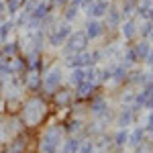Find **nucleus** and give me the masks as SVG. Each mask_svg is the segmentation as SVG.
<instances>
[{"instance_id":"46","label":"nucleus","mask_w":153,"mask_h":153,"mask_svg":"<svg viewBox=\"0 0 153 153\" xmlns=\"http://www.w3.org/2000/svg\"><path fill=\"white\" fill-rule=\"evenodd\" d=\"M0 49H2V41H0Z\"/></svg>"},{"instance_id":"43","label":"nucleus","mask_w":153,"mask_h":153,"mask_svg":"<svg viewBox=\"0 0 153 153\" xmlns=\"http://www.w3.org/2000/svg\"><path fill=\"white\" fill-rule=\"evenodd\" d=\"M2 102H4V98H2V92H0V106H2Z\"/></svg>"},{"instance_id":"9","label":"nucleus","mask_w":153,"mask_h":153,"mask_svg":"<svg viewBox=\"0 0 153 153\" xmlns=\"http://www.w3.org/2000/svg\"><path fill=\"white\" fill-rule=\"evenodd\" d=\"M104 29H106V27L100 23L98 19H88V23H86V29H84V33L88 35V39H90V41H94V39H98V37H102Z\"/></svg>"},{"instance_id":"31","label":"nucleus","mask_w":153,"mask_h":153,"mask_svg":"<svg viewBox=\"0 0 153 153\" xmlns=\"http://www.w3.org/2000/svg\"><path fill=\"white\" fill-rule=\"evenodd\" d=\"M76 16H78V6H71L68 4V8L63 12V19H65V23H71V21H76Z\"/></svg>"},{"instance_id":"33","label":"nucleus","mask_w":153,"mask_h":153,"mask_svg":"<svg viewBox=\"0 0 153 153\" xmlns=\"http://www.w3.org/2000/svg\"><path fill=\"white\" fill-rule=\"evenodd\" d=\"M139 33H141V37H149L153 33V21H145V23L139 27Z\"/></svg>"},{"instance_id":"24","label":"nucleus","mask_w":153,"mask_h":153,"mask_svg":"<svg viewBox=\"0 0 153 153\" xmlns=\"http://www.w3.org/2000/svg\"><path fill=\"white\" fill-rule=\"evenodd\" d=\"M86 80V68H74L70 74V78H68V82L71 86H78V84H82Z\"/></svg>"},{"instance_id":"6","label":"nucleus","mask_w":153,"mask_h":153,"mask_svg":"<svg viewBox=\"0 0 153 153\" xmlns=\"http://www.w3.org/2000/svg\"><path fill=\"white\" fill-rule=\"evenodd\" d=\"M65 63L70 65L71 70L74 68H90V65H96L94 59H92V53L88 51H80V53H71L65 57Z\"/></svg>"},{"instance_id":"28","label":"nucleus","mask_w":153,"mask_h":153,"mask_svg":"<svg viewBox=\"0 0 153 153\" xmlns=\"http://www.w3.org/2000/svg\"><path fill=\"white\" fill-rule=\"evenodd\" d=\"M94 145H96V151H98V149H108V147L112 145V137H108V135L102 133V135L94 141Z\"/></svg>"},{"instance_id":"27","label":"nucleus","mask_w":153,"mask_h":153,"mask_svg":"<svg viewBox=\"0 0 153 153\" xmlns=\"http://www.w3.org/2000/svg\"><path fill=\"white\" fill-rule=\"evenodd\" d=\"M4 4H6V14H10L12 19L21 10V0H4Z\"/></svg>"},{"instance_id":"32","label":"nucleus","mask_w":153,"mask_h":153,"mask_svg":"<svg viewBox=\"0 0 153 153\" xmlns=\"http://www.w3.org/2000/svg\"><path fill=\"white\" fill-rule=\"evenodd\" d=\"M108 80H112V68L98 70V82H108Z\"/></svg>"},{"instance_id":"40","label":"nucleus","mask_w":153,"mask_h":153,"mask_svg":"<svg viewBox=\"0 0 153 153\" xmlns=\"http://www.w3.org/2000/svg\"><path fill=\"white\" fill-rule=\"evenodd\" d=\"M143 108H147V110H153V94L147 98V102H145V106Z\"/></svg>"},{"instance_id":"23","label":"nucleus","mask_w":153,"mask_h":153,"mask_svg":"<svg viewBox=\"0 0 153 153\" xmlns=\"http://www.w3.org/2000/svg\"><path fill=\"white\" fill-rule=\"evenodd\" d=\"M133 49H135V53H137V59H139V61H145L147 53H149V49H151V43L143 39V41H139V43H135Z\"/></svg>"},{"instance_id":"8","label":"nucleus","mask_w":153,"mask_h":153,"mask_svg":"<svg viewBox=\"0 0 153 153\" xmlns=\"http://www.w3.org/2000/svg\"><path fill=\"white\" fill-rule=\"evenodd\" d=\"M133 120H135V110H133V106H123L120 112L117 114L118 129H129L131 125H133Z\"/></svg>"},{"instance_id":"37","label":"nucleus","mask_w":153,"mask_h":153,"mask_svg":"<svg viewBox=\"0 0 153 153\" xmlns=\"http://www.w3.org/2000/svg\"><path fill=\"white\" fill-rule=\"evenodd\" d=\"M94 2H96V0H82V4H80V8H82L84 12H88V10H90V6H92Z\"/></svg>"},{"instance_id":"3","label":"nucleus","mask_w":153,"mask_h":153,"mask_svg":"<svg viewBox=\"0 0 153 153\" xmlns=\"http://www.w3.org/2000/svg\"><path fill=\"white\" fill-rule=\"evenodd\" d=\"M90 43L88 35L84 31H71V35L68 37V41L61 45V53L63 55H71V53H80V51H86Z\"/></svg>"},{"instance_id":"10","label":"nucleus","mask_w":153,"mask_h":153,"mask_svg":"<svg viewBox=\"0 0 153 153\" xmlns=\"http://www.w3.org/2000/svg\"><path fill=\"white\" fill-rule=\"evenodd\" d=\"M55 8V4L51 2V0H39V4H37V8L31 12V19H35V21H43L47 14H51Z\"/></svg>"},{"instance_id":"29","label":"nucleus","mask_w":153,"mask_h":153,"mask_svg":"<svg viewBox=\"0 0 153 153\" xmlns=\"http://www.w3.org/2000/svg\"><path fill=\"white\" fill-rule=\"evenodd\" d=\"M139 59H137V53H135V49L131 47V49H127V53H125V59H123V65L125 68H131V65H135Z\"/></svg>"},{"instance_id":"1","label":"nucleus","mask_w":153,"mask_h":153,"mask_svg":"<svg viewBox=\"0 0 153 153\" xmlns=\"http://www.w3.org/2000/svg\"><path fill=\"white\" fill-rule=\"evenodd\" d=\"M45 112H47V106L43 102V98H39V96H31L23 104V118L29 127L39 125L45 117Z\"/></svg>"},{"instance_id":"26","label":"nucleus","mask_w":153,"mask_h":153,"mask_svg":"<svg viewBox=\"0 0 153 153\" xmlns=\"http://www.w3.org/2000/svg\"><path fill=\"white\" fill-rule=\"evenodd\" d=\"M137 0H125L123 2V6H120V14H123V19H129L131 14L135 12V8H137Z\"/></svg>"},{"instance_id":"14","label":"nucleus","mask_w":153,"mask_h":153,"mask_svg":"<svg viewBox=\"0 0 153 153\" xmlns=\"http://www.w3.org/2000/svg\"><path fill=\"white\" fill-rule=\"evenodd\" d=\"M21 55V45L19 41H4L2 43V49H0V57H16Z\"/></svg>"},{"instance_id":"39","label":"nucleus","mask_w":153,"mask_h":153,"mask_svg":"<svg viewBox=\"0 0 153 153\" xmlns=\"http://www.w3.org/2000/svg\"><path fill=\"white\" fill-rule=\"evenodd\" d=\"M135 153H151V151H149V147L143 143V145H139V147H135Z\"/></svg>"},{"instance_id":"36","label":"nucleus","mask_w":153,"mask_h":153,"mask_svg":"<svg viewBox=\"0 0 153 153\" xmlns=\"http://www.w3.org/2000/svg\"><path fill=\"white\" fill-rule=\"evenodd\" d=\"M145 133H149L153 137V110H149V114H147V127H145Z\"/></svg>"},{"instance_id":"19","label":"nucleus","mask_w":153,"mask_h":153,"mask_svg":"<svg viewBox=\"0 0 153 153\" xmlns=\"http://www.w3.org/2000/svg\"><path fill=\"white\" fill-rule=\"evenodd\" d=\"M127 82H131L133 86H145V84L151 82V80H149V74H145V71H141V70H135V71L129 74Z\"/></svg>"},{"instance_id":"21","label":"nucleus","mask_w":153,"mask_h":153,"mask_svg":"<svg viewBox=\"0 0 153 153\" xmlns=\"http://www.w3.org/2000/svg\"><path fill=\"white\" fill-rule=\"evenodd\" d=\"M127 78H129V68H125L123 63H117L112 68V80L117 84H123V82H127Z\"/></svg>"},{"instance_id":"5","label":"nucleus","mask_w":153,"mask_h":153,"mask_svg":"<svg viewBox=\"0 0 153 153\" xmlns=\"http://www.w3.org/2000/svg\"><path fill=\"white\" fill-rule=\"evenodd\" d=\"M71 23H61V25H53L51 27V31H49L47 35V43L51 47H61L65 41H68V37L71 35Z\"/></svg>"},{"instance_id":"18","label":"nucleus","mask_w":153,"mask_h":153,"mask_svg":"<svg viewBox=\"0 0 153 153\" xmlns=\"http://www.w3.org/2000/svg\"><path fill=\"white\" fill-rule=\"evenodd\" d=\"M16 29V25H14V19H6V21H2L0 23V41L4 43V41H8L10 39V33Z\"/></svg>"},{"instance_id":"38","label":"nucleus","mask_w":153,"mask_h":153,"mask_svg":"<svg viewBox=\"0 0 153 153\" xmlns=\"http://www.w3.org/2000/svg\"><path fill=\"white\" fill-rule=\"evenodd\" d=\"M145 63L153 68V45H151V49H149V53H147V57H145Z\"/></svg>"},{"instance_id":"16","label":"nucleus","mask_w":153,"mask_h":153,"mask_svg":"<svg viewBox=\"0 0 153 153\" xmlns=\"http://www.w3.org/2000/svg\"><path fill=\"white\" fill-rule=\"evenodd\" d=\"M106 110H108V102H106V98H102V96H94L92 102H90V112H92L94 117H102Z\"/></svg>"},{"instance_id":"13","label":"nucleus","mask_w":153,"mask_h":153,"mask_svg":"<svg viewBox=\"0 0 153 153\" xmlns=\"http://www.w3.org/2000/svg\"><path fill=\"white\" fill-rule=\"evenodd\" d=\"M137 16H141L143 21H153V0H141L137 4Z\"/></svg>"},{"instance_id":"4","label":"nucleus","mask_w":153,"mask_h":153,"mask_svg":"<svg viewBox=\"0 0 153 153\" xmlns=\"http://www.w3.org/2000/svg\"><path fill=\"white\" fill-rule=\"evenodd\" d=\"M63 82V71L59 65H53V68H49L47 71H43V76H41V88L47 92V94H55L59 90V86Z\"/></svg>"},{"instance_id":"2","label":"nucleus","mask_w":153,"mask_h":153,"mask_svg":"<svg viewBox=\"0 0 153 153\" xmlns=\"http://www.w3.org/2000/svg\"><path fill=\"white\" fill-rule=\"evenodd\" d=\"M63 145V137H61V129L57 127H49L41 139H39V153H59Z\"/></svg>"},{"instance_id":"45","label":"nucleus","mask_w":153,"mask_h":153,"mask_svg":"<svg viewBox=\"0 0 153 153\" xmlns=\"http://www.w3.org/2000/svg\"><path fill=\"white\" fill-rule=\"evenodd\" d=\"M149 80H151V82H153V70H151V74H149Z\"/></svg>"},{"instance_id":"35","label":"nucleus","mask_w":153,"mask_h":153,"mask_svg":"<svg viewBox=\"0 0 153 153\" xmlns=\"http://www.w3.org/2000/svg\"><path fill=\"white\" fill-rule=\"evenodd\" d=\"M82 131V120H70L68 123V133L74 135V133H80Z\"/></svg>"},{"instance_id":"41","label":"nucleus","mask_w":153,"mask_h":153,"mask_svg":"<svg viewBox=\"0 0 153 153\" xmlns=\"http://www.w3.org/2000/svg\"><path fill=\"white\" fill-rule=\"evenodd\" d=\"M51 2H53L55 6H68V4H70V0H51Z\"/></svg>"},{"instance_id":"17","label":"nucleus","mask_w":153,"mask_h":153,"mask_svg":"<svg viewBox=\"0 0 153 153\" xmlns=\"http://www.w3.org/2000/svg\"><path fill=\"white\" fill-rule=\"evenodd\" d=\"M82 137H76V135H70L65 141H63V153H78V149H80V145H82Z\"/></svg>"},{"instance_id":"25","label":"nucleus","mask_w":153,"mask_h":153,"mask_svg":"<svg viewBox=\"0 0 153 153\" xmlns=\"http://www.w3.org/2000/svg\"><path fill=\"white\" fill-rule=\"evenodd\" d=\"M129 143V131L127 129H118L114 133V137H112V145L114 147H125Z\"/></svg>"},{"instance_id":"22","label":"nucleus","mask_w":153,"mask_h":153,"mask_svg":"<svg viewBox=\"0 0 153 153\" xmlns=\"http://www.w3.org/2000/svg\"><path fill=\"white\" fill-rule=\"evenodd\" d=\"M94 86H96V84L88 82V80H84L82 84H78V86H76V96H78V98H88V96H92V92H94Z\"/></svg>"},{"instance_id":"34","label":"nucleus","mask_w":153,"mask_h":153,"mask_svg":"<svg viewBox=\"0 0 153 153\" xmlns=\"http://www.w3.org/2000/svg\"><path fill=\"white\" fill-rule=\"evenodd\" d=\"M55 100H57V104H68L71 100V94L68 92V90H61L59 94H55Z\"/></svg>"},{"instance_id":"12","label":"nucleus","mask_w":153,"mask_h":153,"mask_svg":"<svg viewBox=\"0 0 153 153\" xmlns=\"http://www.w3.org/2000/svg\"><path fill=\"white\" fill-rule=\"evenodd\" d=\"M108 0H96L94 4L90 6V10H88V16L90 19H102L106 16V12H108Z\"/></svg>"},{"instance_id":"44","label":"nucleus","mask_w":153,"mask_h":153,"mask_svg":"<svg viewBox=\"0 0 153 153\" xmlns=\"http://www.w3.org/2000/svg\"><path fill=\"white\" fill-rule=\"evenodd\" d=\"M149 43H153V33H151V35H149Z\"/></svg>"},{"instance_id":"42","label":"nucleus","mask_w":153,"mask_h":153,"mask_svg":"<svg viewBox=\"0 0 153 153\" xmlns=\"http://www.w3.org/2000/svg\"><path fill=\"white\" fill-rule=\"evenodd\" d=\"M70 4H71V6H78V8H80V4H82V0H70Z\"/></svg>"},{"instance_id":"15","label":"nucleus","mask_w":153,"mask_h":153,"mask_svg":"<svg viewBox=\"0 0 153 153\" xmlns=\"http://www.w3.org/2000/svg\"><path fill=\"white\" fill-rule=\"evenodd\" d=\"M120 21H123L120 8L108 6V12H106V27H108V29H117V27H120Z\"/></svg>"},{"instance_id":"30","label":"nucleus","mask_w":153,"mask_h":153,"mask_svg":"<svg viewBox=\"0 0 153 153\" xmlns=\"http://www.w3.org/2000/svg\"><path fill=\"white\" fill-rule=\"evenodd\" d=\"M78 153H96L94 139H86V141H82V145H80Z\"/></svg>"},{"instance_id":"11","label":"nucleus","mask_w":153,"mask_h":153,"mask_svg":"<svg viewBox=\"0 0 153 153\" xmlns=\"http://www.w3.org/2000/svg\"><path fill=\"white\" fill-rule=\"evenodd\" d=\"M120 33H123V37L127 41H133L137 37V33H139V27L135 23V19H127L125 23H120Z\"/></svg>"},{"instance_id":"7","label":"nucleus","mask_w":153,"mask_h":153,"mask_svg":"<svg viewBox=\"0 0 153 153\" xmlns=\"http://www.w3.org/2000/svg\"><path fill=\"white\" fill-rule=\"evenodd\" d=\"M23 76H25L23 78L25 86H27L31 92H37V90L41 88V76H43V74H41L39 70H27Z\"/></svg>"},{"instance_id":"20","label":"nucleus","mask_w":153,"mask_h":153,"mask_svg":"<svg viewBox=\"0 0 153 153\" xmlns=\"http://www.w3.org/2000/svg\"><path fill=\"white\" fill-rule=\"evenodd\" d=\"M145 143V129H141V127H137V129H133L129 133V145H133V147H139V145H143Z\"/></svg>"}]
</instances>
